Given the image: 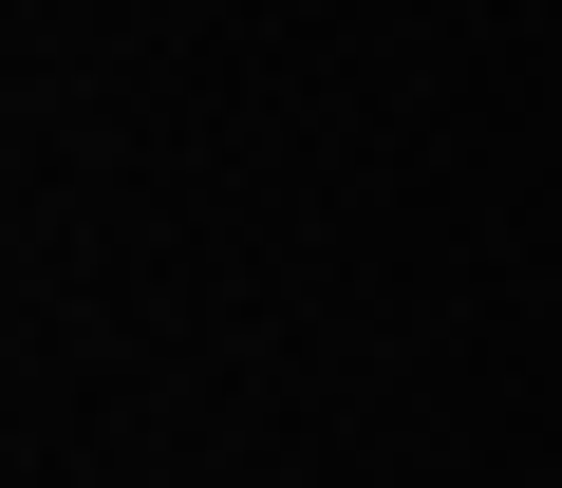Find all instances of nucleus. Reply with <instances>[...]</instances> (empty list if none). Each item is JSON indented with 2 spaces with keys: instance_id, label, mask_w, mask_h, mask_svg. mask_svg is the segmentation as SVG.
Here are the masks:
<instances>
[]
</instances>
